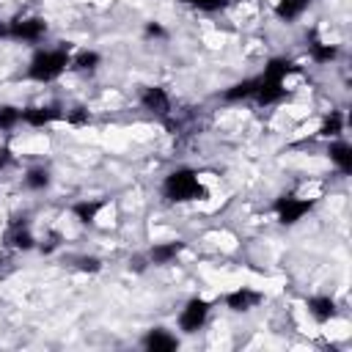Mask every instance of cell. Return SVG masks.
I'll return each mask as SVG.
<instances>
[{"instance_id": "obj_1", "label": "cell", "mask_w": 352, "mask_h": 352, "mask_svg": "<svg viewBox=\"0 0 352 352\" xmlns=\"http://www.w3.org/2000/svg\"><path fill=\"white\" fill-rule=\"evenodd\" d=\"M69 69V55L60 50H41L28 63V77L36 82H52Z\"/></svg>"}, {"instance_id": "obj_2", "label": "cell", "mask_w": 352, "mask_h": 352, "mask_svg": "<svg viewBox=\"0 0 352 352\" xmlns=\"http://www.w3.org/2000/svg\"><path fill=\"white\" fill-rule=\"evenodd\" d=\"M209 319V302L201 300V297H192L182 311H179V327L182 333H198Z\"/></svg>"}, {"instance_id": "obj_3", "label": "cell", "mask_w": 352, "mask_h": 352, "mask_svg": "<svg viewBox=\"0 0 352 352\" xmlns=\"http://www.w3.org/2000/svg\"><path fill=\"white\" fill-rule=\"evenodd\" d=\"M143 346H148V349H154V352H160V349H176V346H179V338H176L173 333H168L165 327H154V330H148Z\"/></svg>"}, {"instance_id": "obj_4", "label": "cell", "mask_w": 352, "mask_h": 352, "mask_svg": "<svg viewBox=\"0 0 352 352\" xmlns=\"http://www.w3.org/2000/svg\"><path fill=\"white\" fill-rule=\"evenodd\" d=\"M327 154H330V162H333L341 173H346V170L352 168V154H349V143H346V140H333L330 148H327Z\"/></svg>"}, {"instance_id": "obj_5", "label": "cell", "mask_w": 352, "mask_h": 352, "mask_svg": "<svg viewBox=\"0 0 352 352\" xmlns=\"http://www.w3.org/2000/svg\"><path fill=\"white\" fill-rule=\"evenodd\" d=\"M308 314L316 319V322H327V319H333L336 316V302H333V297H314L311 302H308Z\"/></svg>"}, {"instance_id": "obj_6", "label": "cell", "mask_w": 352, "mask_h": 352, "mask_svg": "<svg viewBox=\"0 0 352 352\" xmlns=\"http://www.w3.org/2000/svg\"><path fill=\"white\" fill-rule=\"evenodd\" d=\"M190 6H195L198 11H217L226 6V0H190Z\"/></svg>"}]
</instances>
